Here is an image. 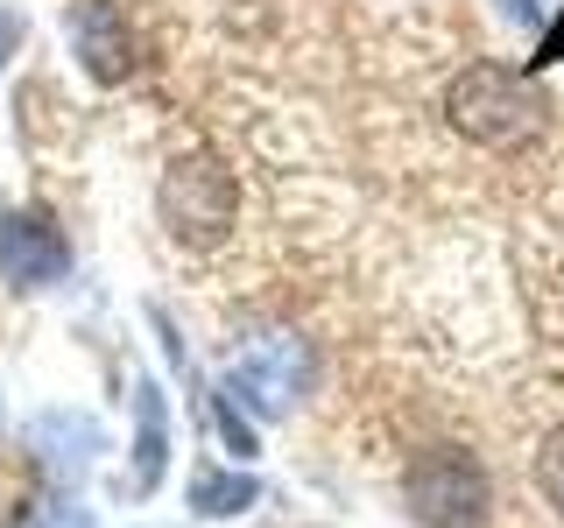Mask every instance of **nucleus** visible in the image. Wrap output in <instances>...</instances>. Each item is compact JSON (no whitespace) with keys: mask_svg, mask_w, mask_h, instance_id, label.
<instances>
[{"mask_svg":"<svg viewBox=\"0 0 564 528\" xmlns=\"http://www.w3.org/2000/svg\"><path fill=\"white\" fill-rule=\"evenodd\" d=\"M219 387L254 422H282V416L304 409L311 387H317V345L290 324H254L234 339V360H226Z\"/></svg>","mask_w":564,"mask_h":528,"instance_id":"nucleus-3","label":"nucleus"},{"mask_svg":"<svg viewBox=\"0 0 564 528\" xmlns=\"http://www.w3.org/2000/svg\"><path fill=\"white\" fill-rule=\"evenodd\" d=\"M170 395L155 374H134V437H128V472H120V501H155V486L170 480Z\"/></svg>","mask_w":564,"mask_h":528,"instance_id":"nucleus-8","label":"nucleus"},{"mask_svg":"<svg viewBox=\"0 0 564 528\" xmlns=\"http://www.w3.org/2000/svg\"><path fill=\"white\" fill-rule=\"evenodd\" d=\"M78 254H70V233L50 205H8L0 211V289L8 296H50L64 289Z\"/></svg>","mask_w":564,"mask_h":528,"instance_id":"nucleus-5","label":"nucleus"},{"mask_svg":"<svg viewBox=\"0 0 564 528\" xmlns=\"http://www.w3.org/2000/svg\"><path fill=\"white\" fill-rule=\"evenodd\" d=\"M155 219L184 254H219L240 233V176L226 155L212 148H184L170 155L155 176Z\"/></svg>","mask_w":564,"mask_h":528,"instance_id":"nucleus-2","label":"nucleus"},{"mask_svg":"<svg viewBox=\"0 0 564 528\" xmlns=\"http://www.w3.org/2000/svg\"><path fill=\"white\" fill-rule=\"evenodd\" d=\"M311 528H325V521H311Z\"/></svg>","mask_w":564,"mask_h":528,"instance_id":"nucleus-16","label":"nucleus"},{"mask_svg":"<svg viewBox=\"0 0 564 528\" xmlns=\"http://www.w3.org/2000/svg\"><path fill=\"white\" fill-rule=\"evenodd\" d=\"M395 493H402V515H410L416 528H487L494 521V472H487V458L473 444H452V437L410 451Z\"/></svg>","mask_w":564,"mask_h":528,"instance_id":"nucleus-4","label":"nucleus"},{"mask_svg":"<svg viewBox=\"0 0 564 528\" xmlns=\"http://www.w3.org/2000/svg\"><path fill=\"white\" fill-rule=\"evenodd\" d=\"M64 43H70V64L93 85H128L134 29H128L120 0H64Z\"/></svg>","mask_w":564,"mask_h":528,"instance_id":"nucleus-7","label":"nucleus"},{"mask_svg":"<svg viewBox=\"0 0 564 528\" xmlns=\"http://www.w3.org/2000/svg\"><path fill=\"white\" fill-rule=\"evenodd\" d=\"M0 430H8V402H0Z\"/></svg>","mask_w":564,"mask_h":528,"instance_id":"nucleus-15","label":"nucleus"},{"mask_svg":"<svg viewBox=\"0 0 564 528\" xmlns=\"http://www.w3.org/2000/svg\"><path fill=\"white\" fill-rule=\"evenodd\" d=\"M184 507L198 521H240L261 507V480L247 465H219V458H198L184 480Z\"/></svg>","mask_w":564,"mask_h":528,"instance_id":"nucleus-9","label":"nucleus"},{"mask_svg":"<svg viewBox=\"0 0 564 528\" xmlns=\"http://www.w3.org/2000/svg\"><path fill=\"white\" fill-rule=\"evenodd\" d=\"M494 14H501V22H516V29H543V0H494Z\"/></svg>","mask_w":564,"mask_h":528,"instance_id":"nucleus-14","label":"nucleus"},{"mask_svg":"<svg viewBox=\"0 0 564 528\" xmlns=\"http://www.w3.org/2000/svg\"><path fill=\"white\" fill-rule=\"evenodd\" d=\"M529 480H536V501L564 521V422H551V430H543L536 458H529Z\"/></svg>","mask_w":564,"mask_h":528,"instance_id":"nucleus-11","label":"nucleus"},{"mask_svg":"<svg viewBox=\"0 0 564 528\" xmlns=\"http://www.w3.org/2000/svg\"><path fill=\"white\" fill-rule=\"evenodd\" d=\"M8 528H99V515L78 501V493L43 486V493H29V501L8 507Z\"/></svg>","mask_w":564,"mask_h":528,"instance_id":"nucleus-10","label":"nucleus"},{"mask_svg":"<svg viewBox=\"0 0 564 528\" xmlns=\"http://www.w3.org/2000/svg\"><path fill=\"white\" fill-rule=\"evenodd\" d=\"M22 43H29V14H22V8H0V78L14 70V57H22Z\"/></svg>","mask_w":564,"mask_h":528,"instance_id":"nucleus-13","label":"nucleus"},{"mask_svg":"<svg viewBox=\"0 0 564 528\" xmlns=\"http://www.w3.org/2000/svg\"><path fill=\"white\" fill-rule=\"evenodd\" d=\"M106 451H113L106 422L93 409H70V402H50V409H35L22 422V458L35 465V480L57 486V493H78L99 472Z\"/></svg>","mask_w":564,"mask_h":528,"instance_id":"nucleus-6","label":"nucleus"},{"mask_svg":"<svg viewBox=\"0 0 564 528\" xmlns=\"http://www.w3.org/2000/svg\"><path fill=\"white\" fill-rule=\"evenodd\" d=\"M445 128L466 148L487 155H522L536 148V134L551 128V92L529 64H501V57H466L445 85Z\"/></svg>","mask_w":564,"mask_h":528,"instance_id":"nucleus-1","label":"nucleus"},{"mask_svg":"<svg viewBox=\"0 0 564 528\" xmlns=\"http://www.w3.org/2000/svg\"><path fill=\"white\" fill-rule=\"evenodd\" d=\"M522 64L536 70V78H543V70H551V64H564V0H557L551 14H543V29H536V50H529Z\"/></svg>","mask_w":564,"mask_h":528,"instance_id":"nucleus-12","label":"nucleus"}]
</instances>
